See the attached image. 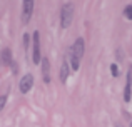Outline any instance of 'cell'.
<instances>
[{
    "label": "cell",
    "mask_w": 132,
    "mask_h": 127,
    "mask_svg": "<svg viewBox=\"0 0 132 127\" xmlns=\"http://www.w3.org/2000/svg\"><path fill=\"white\" fill-rule=\"evenodd\" d=\"M84 50H85V42L84 39L79 37L74 42V45L69 49V62H70V70H79L80 60L84 57Z\"/></svg>",
    "instance_id": "obj_1"
},
{
    "label": "cell",
    "mask_w": 132,
    "mask_h": 127,
    "mask_svg": "<svg viewBox=\"0 0 132 127\" xmlns=\"http://www.w3.org/2000/svg\"><path fill=\"white\" fill-rule=\"evenodd\" d=\"M74 20V5L72 3H65L60 10V27L62 29H69Z\"/></svg>",
    "instance_id": "obj_2"
},
{
    "label": "cell",
    "mask_w": 132,
    "mask_h": 127,
    "mask_svg": "<svg viewBox=\"0 0 132 127\" xmlns=\"http://www.w3.org/2000/svg\"><path fill=\"white\" fill-rule=\"evenodd\" d=\"M32 45H34V55H32V62L34 64H40L42 62V55H40V35L39 32H34L32 37Z\"/></svg>",
    "instance_id": "obj_3"
},
{
    "label": "cell",
    "mask_w": 132,
    "mask_h": 127,
    "mask_svg": "<svg viewBox=\"0 0 132 127\" xmlns=\"http://www.w3.org/2000/svg\"><path fill=\"white\" fill-rule=\"evenodd\" d=\"M32 87H34V75L32 74H25L22 79H20V84H19L20 92H22V94H27Z\"/></svg>",
    "instance_id": "obj_4"
},
{
    "label": "cell",
    "mask_w": 132,
    "mask_h": 127,
    "mask_svg": "<svg viewBox=\"0 0 132 127\" xmlns=\"http://www.w3.org/2000/svg\"><path fill=\"white\" fill-rule=\"evenodd\" d=\"M34 5H35V2H34V0H25V2H23V10H22V22L23 23H27L30 19H32Z\"/></svg>",
    "instance_id": "obj_5"
},
{
    "label": "cell",
    "mask_w": 132,
    "mask_h": 127,
    "mask_svg": "<svg viewBox=\"0 0 132 127\" xmlns=\"http://www.w3.org/2000/svg\"><path fill=\"white\" fill-rule=\"evenodd\" d=\"M42 79L45 84H50V62L47 57H42Z\"/></svg>",
    "instance_id": "obj_6"
},
{
    "label": "cell",
    "mask_w": 132,
    "mask_h": 127,
    "mask_svg": "<svg viewBox=\"0 0 132 127\" xmlns=\"http://www.w3.org/2000/svg\"><path fill=\"white\" fill-rule=\"evenodd\" d=\"M130 90H132V67L127 72V80H126V89H124V100L129 102L130 100Z\"/></svg>",
    "instance_id": "obj_7"
},
{
    "label": "cell",
    "mask_w": 132,
    "mask_h": 127,
    "mask_svg": "<svg viewBox=\"0 0 132 127\" xmlns=\"http://www.w3.org/2000/svg\"><path fill=\"white\" fill-rule=\"evenodd\" d=\"M13 60H12V50L10 49H2L0 52V64L2 65H10Z\"/></svg>",
    "instance_id": "obj_8"
},
{
    "label": "cell",
    "mask_w": 132,
    "mask_h": 127,
    "mask_svg": "<svg viewBox=\"0 0 132 127\" xmlns=\"http://www.w3.org/2000/svg\"><path fill=\"white\" fill-rule=\"evenodd\" d=\"M69 70H70V67H69V62H67V60H64V62H62V67H60V80H62V82H67Z\"/></svg>",
    "instance_id": "obj_9"
},
{
    "label": "cell",
    "mask_w": 132,
    "mask_h": 127,
    "mask_svg": "<svg viewBox=\"0 0 132 127\" xmlns=\"http://www.w3.org/2000/svg\"><path fill=\"white\" fill-rule=\"evenodd\" d=\"M124 15H126V19L132 20V5H127L126 9H124Z\"/></svg>",
    "instance_id": "obj_10"
},
{
    "label": "cell",
    "mask_w": 132,
    "mask_h": 127,
    "mask_svg": "<svg viewBox=\"0 0 132 127\" xmlns=\"http://www.w3.org/2000/svg\"><path fill=\"white\" fill-rule=\"evenodd\" d=\"M23 45H25V52L29 54V47H30V37H29V33L23 35Z\"/></svg>",
    "instance_id": "obj_11"
},
{
    "label": "cell",
    "mask_w": 132,
    "mask_h": 127,
    "mask_svg": "<svg viewBox=\"0 0 132 127\" xmlns=\"http://www.w3.org/2000/svg\"><path fill=\"white\" fill-rule=\"evenodd\" d=\"M110 74H112L114 77H119V74H120V72H119V67H117L116 64H112V65H110Z\"/></svg>",
    "instance_id": "obj_12"
},
{
    "label": "cell",
    "mask_w": 132,
    "mask_h": 127,
    "mask_svg": "<svg viewBox=\"0 0 132 127\" xmlns=\"http://www.w3.org/2000/svg\"><path fill=\"white\" fill-rule=\"evenodd\" d=\"M5 104H7V95H0V111L5 107Z\"/></svg>",
    "instance_id": "obj_13"
},
{
    "label": "cell",
    "mask_w": 132,
    "mask_h": 127,
    "mask_svg": "<svg viewBox=\"0 0 132 127\" xmlns=\"http://www.w3.org/2000/svg\"><path fill=\"white\" fill-rule=\"evenodd\" d=\"M10 67H12V74L13 75L19 74V65H17V62H12V64H10Z\"/></svg>",
    "instance_id": "obj_14"
},
{
    "label": "cell",
    "mask_w": 132,
    "mask_h": 127,
    "mask_svg": "<svg viewBox=\"0 0 132 127\" xmlns=\"http://www.w3.org/2000/svg\"><path fill=\"white\" fill-rule=\"evenodd\" d=\"M130 127H132V124H130Z\"/></svg>",
    "instance_id": "obj_15"
}]
</instances>
